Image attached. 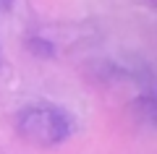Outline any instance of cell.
<instances>
[{
  "label": "cell",
  "mask_w": 157,
  "mask_h": 154,
  "mask_svg": "<svg viewBox=\"0 0 157 154\" xmlns=\"http://www.w3.org/2000/svg\"><path fill=\"white\" fill-rule=\"evenodd\" d=\"M16 131L32 144L55 146L73 133V118L58 105L34 102L16 115Z\"/></svg>",
  "instance_id": "1"
},
{
  "label": "cell",
  "mask_w": 157,
  "mask_h": 154,
  "mask_svg": "<svg viewBox=\"0 0 157 154\" xmlns=\"http://www.w3.org/2000/svg\"><path fill=\"white\" fill-rule=\"evenodd\" d=\"M0 6H3V8H8V6H11V0H0Z\"/></svg>",
  "instance_id": "2"
}]
</instances>
